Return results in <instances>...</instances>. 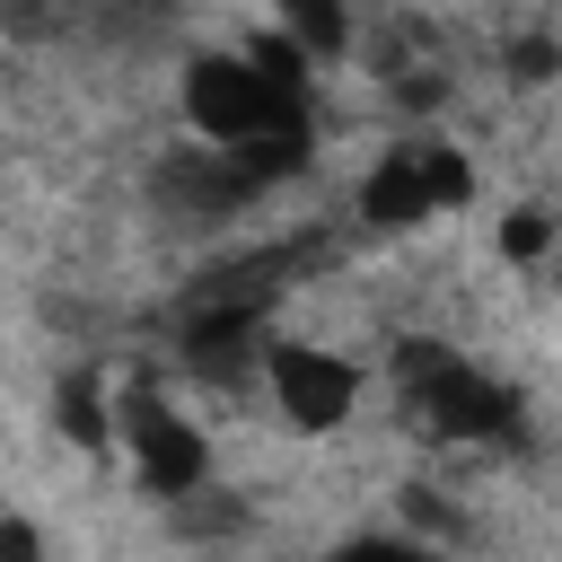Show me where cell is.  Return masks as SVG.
I'll return each instance as SVG.
<instances>
[{
  "mask_svg": "<svg viewBox=\"0 0 562 562\" xmlns=\"http://www.w3.org/2000/svg\"><path fill=\"white\" fill-rule=\"evenodd\" d=\"M553 246H562V220H553V211H509V220H501V255H509V263H536V255H553Z\"/></svg>",
  "mask_w": 562,
  "mask_h": 562,
  "instance_id": "obj_8",
  "label": "cell"
},
{
  "mask_svg": "<svg viewBox=\"0 0 562 562\" xmlns=\"http://www.w3.org/2000/svg\"><path fill=\"white\" fill-rule=\"evenodd\" d=\"M553 61H562V53H553L544 35H527V44H509V79H527V88H536V79H553Z\"/></svg>",
  "mask_w": 562,
  "mask_h": 562,
  "instance_id": "obj_10",
  "label": "cell"
},
{
  "mask_svg": "<svg viewBox=\"0 0 562 562\" xmlns=\"http://www.w3.org/2000/svg\"><path fill=\"white\" fill-rule=\"evenodd\" d=\"M299 114H307L299 88H281L255 53H202V61H184V123L202 140H220V149H237V140H255L272 123H299Z\"/></svg>",
  "mask_w": 562,
  "mask_h": 562,
  "instance_id": "obj_1",
  "label": "cell"
},
{
  "mask_svg": "<svg viewBox=\"0 0 562 562\" xmlns=\"http://www.w3.org/2000/svg\"><path fill=\"white\" fill-rule=\"evenodd\" d=\"M272 18L307 44V61H342L351 53V0H272Z\"/></svg>",
  "mask_w": 562,
  "mask_h": 562,
  "instance_id": "obj_6",
  "label": "cell"
},
{
  "mask_svg": "<svg viewBox=\"0 0 562 562\" xmlns=\"http://www.w3.org/2000/svg\"><path fill=\"white\" fill-rule=\"evenodd\" d=\"M413 149H422V176H430V202H439V211H465V202H474V167H465V158H457L448 140H413Z\"/></svg>",
  "mask_w": 562,
  "mask_h": 562,
  "instance_id": "obj_7",
  "label": "cell"
},
{
  "mask_svg": "<svg viewBox=\"0 0 562 562\" xmlns=\"http://www.w3.org/2000/svg\"><path fill=\"white\" fill-rule=\"evenodd\" d=\"M404 386H413V413L430 439H509L518 430V395L501 378H483L474 360L439 351V342H404Z\"/></svg>",
  "mask_w": 562,
  "mask_h": 562,
  "instance_id": "obj_2",
  "label": "cell"
},
{
  "mask_svg": "<svg viewBox=\"0 0 562 562\" xmlns=\"http://www.w3.org/2000/svg\"><path fill=\"white\" fill-rule=\"evenodd\" d=\"M439 202H430V176H422V149H386L369 176H360V220L369 228H422Z\"/></svg>",
  "mask_w": 562,
  "mask_h": 562,
  "instance_id": "obj_5",
  "label": "cell"
},
{
  "mask_svg": "<svg viewBox=\"0 0 562 562\" xmlns=\"http://www.w3.org/2000/svg\"><path fill=\"white\" fill-rule=\"evenodd\" d=\"M553 281H562V246H553Z\"/></svg>",
  "mask_w": 562,
  "mask_h": 562,
  "instance_id": "obj_12",
  "label": "cell"
},
{
  "mask_svg": "<svg viewBox=\"0 0 562 562\" xmlns=\"http://www.w3.org/2000/svg\"><path fill=\"white\" fill-rule=\"evenodd\" d=\"M0 553H35V527H18V518H0Z\"/></svg>",
  "mask_w": 562,
  "mask_h": 562,
  "instance_id": "obj_11",
  "label": "cell"
},
{
  "mask_svg": "<svg viewBox=\"0 0 562 562\" xmlns=\"http://www.w3.org/2000/svg\"><path fill=\"white\" fill-rule=\"evenodd\" d=\"M53 413H61V430H70L79 448H105V404H97V386H88V378H70V386L53 395Z\"/></svg>",
  "mask_w": 562,
  "mask_h": 562,
  "instance_id": "obj_9",
  "label": "cell"
},
{
  "mask_svg": "<svg viewBox=\"0 0 562 562\" xmlns=\"http://www.w3.org/2000/svg\"><path fill=\"white\" fill-rule=\"evenodd\" d=\"M114 422H123V448H132L140 492H158V501L202 492V474H211V439H202L167 395H123V404H114Z\"/></svg>",
  "mask_w": 562,
  "mask_h": 562,
  "instance_id": "obj_3",
  "label": "cell"
},
{
  "mask_svg": "<svg viewBox=\"0 0 562 562\" xmlns=\"http://www.w3.org/2000/svg\"><path fill=\"white\" fill-rule=\"evenodd\" d=\"M263 378H272L290 430H334L360 404V369L334 360V351H316V342H263Z\"/></svg>",
  "mask_w": 562,
  "mask_h": 562,
  "instance_id": "obj_4",
  "label": "cell"
}]
</instances>
